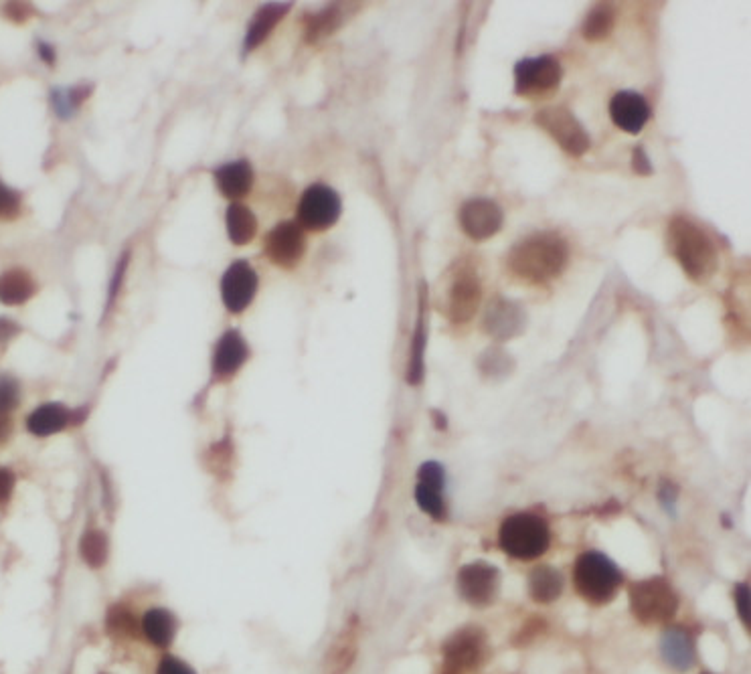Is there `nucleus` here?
Returning a JSON list of instances; mask_svg holds the SVG:
<instances>
[{
  "label": "nucleus",
  "mask_w": 751,
  "mask_h": 674,
  "mask_svg": "<svg viewBox=\"0 0 751 674\" xmlns=\"http://www.w3.org/2000/svg\"><path fill=\"white\" fill-rule=\"evenodd\" d=\"M446 666L456 674L464 670H476L488 658V638L484 630L476 626H466L454 632L444 642Z\"/></svg>",
  "instance_id": "nucleus-9"
},
{
  "label": "nucleus",
  "mask_w": 751,
  "mask_h": 674,
  "mask_svg": "<svg viewBox=\"0 0 751 674\" xmlns=\"http://www.w3.org/2000/svg\"><path fill=\"white\" fill-rule=\"evenodd\" d=\"M733 598L737 604V614L743 622V626L749 630L751 626V589L747 583H737L733 589Z\"/></svg>",
  "instance_id": "nucleus-34"
},
{
  "label": "nucleus",
  "mask_w": 751,
  "mask_h": 674,
  "mask_svg": "<svg viewBox=\"0 0 751 674\" xmlns=\"http://www.w3.org/2000/svg\"><path fill=\"white\" fill-rule=\"evenodd\" d=\"M660 654H662V660L669 664L671 668H675L679 672L691 670L693 664H695V658H697L693 634L683 626L664 630V634L660 638Z\"/></svg>",
  "instance_id": "nucleus-18"
},
{
  "label": "nucleus",
  "mask_w": 751,
  "mask_h": 674,
  "mask_svg": "<svg viewBox=\"0 0 751 674\" xmlns=\"http://www.w3.org/2000/svg\"><path fill=\"white\" fill-rule=\"evenodd\" d=\"M341 197L326 185H312L304 191L298 203L300 227L310 231H324L341 217Z\"/></svg>",
  "instance_id": "nucleus-7"
},
{
  "label": "nucleus",
  "mask_w": 751,
  "mask_h": 674,
  "mask_svg": "<svg viewBox=\"0 0 751 674\" xmlns=\"http://www.w3.org/2000/svg\"><path fill=\"white\" fill-rule=\"evenodd\" d=\"M616 25V11L610 5H600L596 7L586 23H583V37L590 41H600L606 39Z\"/></svg>",
  "instance_id": "nucleus-29"
},
{
  "label": "nucleus",
  "mask_w": 751,
  "mask_h": 674,
  "mask_svg": "<svg viewBox=\"0 0 751 674\" xmlns=\"http://www.w3.org/2000/svg\"><path fill=\"white\" fill-rule=\"evenodd\" d=\"M456 589L466 604L486 608L500 592V571L490 563H468L458 571Z\"/></svg>",
  "instance_id": "nucleus-8"
},
{
  "label": "nucleus",
  "mask_w": 751,
  "mask_h": 674,
  "mask_svg": "<svg viewBox=\"0 0 751 674\" xmlns=\"http://www.w3.org/2000/svg\"><path fill=\"white\" fill-rule=\"evenodd\" d=\"M434 417H436V426L440 428V424H442V430H444V428H446V417H444V413L434 411Z\"/></svg>",
  "instance_id": "nucleus-41"
},
{
  "label": "nucleus",
  "mask_w": 751,
  "mask_h": 674,
  "mask_svg": "<svg viewBox=\"0 0 751 674\" xmlns=\"http://www.w3.org/2000/svg\"><path fill=\"white\" fill-rule=\"evenodd\" d=\"M140 630L152 646L169 648L177 636V618L164 608H150L140 622Z\"/></svg>",
  "instance_id": "nucleus-22"
},
{
  "label": "nucleus",
  "mask_w": 751,
  "mask_h": 674,
  "mask_svg": "<svg viewBox=\"0 0 751 674\" xmlns=\"http://www.w3.org/2000/svg\"><path fill=\"white\" fill-rule=\"evenodd\" d=\"M341 23V11L339 7H330L314 17L308 19V25H306V39L308 41H318L322 39L324 35H330L332 31H335Z\"/></svg>",
  "instance_id": "nucleus-30"
},
{
  "label": "nucleus",
  "mask_w": 751,
  "mask_h": 674,
  "mask_svg": "<svg viewBox=\"0 0 751 674\" xmlns=\"http://www.w3.org/2000/svg\"><path fill=\"white\" fill-rule=\"evenodd\" d=\"M610 116L620 130L628 134H638L650 118V108L640 94L624 90L612 98Z\"/></svg>",
  "instance_id": "nucleus-17"
},
{
  "label": "nucleus",
  "mask_w": 751,
  "mask_h": 674,
  "mask_svg": "<svg viewBox=\"0 0 751 674\" xmlns=\"http://www.w3.org/2000/svg\"><path fill=\"white\" fill-rule=\"evenodd\" d=\"M21 211V195L0 183V219H15Z\"/></svg>",
  "instance_id": "nucleus-33"
},
{
  "label": "nucleus",
  "mask_w": 751,
  "mask_h": 674,
  "mask_svg": "<svg viewBox=\"0 0 751 674\" xmlns=\"http://www.w3.org/2000/svg\"><path fill=\"white\" fill-rule=\"evenodd\" d=\"M306 251V237L298 223L284 221L266 235V254L280 268H294Z\"/></svg>",
  "instance_id": "nucleus-13"
},
{
  "label": "nucleus",
  "mask_w": 751,
  "mask_h": 674,
  "mask_svg": "<svg viewBox=\"0 0 751 674\" xmlns=\"http://www.w3.org/2000/svg\"><path fill=\"white\" fill-rule=\"evenodd\" d=\"M227 233L235 245H245L254 239L258 231L256 215L241 203H233L225 215Z\"/></svg>",
  "instance_id": "nucleus-27"
},
{
  "label": "nucleus",
  "mask_w": 751,
  "mask_h": 674,
  "mask_svg": "<svg viewBox=\"0 0 751 674\" xmlns=\"http://www.w3.org/2000/svg\"><path fill=\"white\" fill-rule=\"evenodd\" d=\"M13 488H15V476L13 472L0 468V504L7 502L13 494Z\"/></svg>",
  "instance_id": "nucleus-38"
},
{
  "label": "nucleus",
  "mask_w": 751,
  "mask_h": 674,
  "mask_svg": "<svg viewBox=\"0 0 751 674\" xmlns=\"http://www.w3.org/2000/svg\"><path fill=\"white\" fill-rule=\"evenodd\" d=\"M11 432H13V421H11L9 413H0V444L9 440Z\"/></svg>",
  "instance_id": "nucleus-39"
},
{
  "label": "nucleus",
  "mask_w": 751,
  "mask_h": 674,
  "mask_svg": "<svg viewBox=\"0 0 751 674\" xmlns=\"http://www.w3.org/2000/svg\"><path fill=\"white\" fill-rule=\"evenodd\" d=\"M215 181L223 197L241 199L254 185V168L245 160L229 162L215 171Z\"/></svg>",
  "instance_id": "nucleus-20"
},
{
  "label": "nucleus",
  "mask_w": 751,
  "mask_h": 674,
  "mask_svg": "<svg viewBox=\"0 0 751 674\" xmlns=\"http://www.w3.org/2000/svg\"><path fill=\"white\" fill-rule=\"evenodd\" d=\"M569 258L567 243L553 231H539L519 241L509 251V270L531 284H545L557 278Z\"/></svg>",
  "instance_id": "nucleus-1"
},
{
  "label": "nucleus",
  "mask_w": 751,
  "mask_h": 674,
  "mask_svg": "<svg viewBox=\"0 0 751 674\" xmlns=\"http://www.w3.org/2000/svg\"><path fill=\"white\" fill-rule=\"evenodd\" d=\"M658 496H660V502H662L664 511H669V513L673 515V513H675V507H677V500H679V492H677V488H675L671 482H662Z\"/></svg>",
  "instance_id": "nucleus-36"
},
{
  "label": "nucleus",
  "mask_w": 751,
  "mask_h": 674,
  "mask_svg": "<svg viewBox=\"0 0 751 674\" xmlns=\"http://www.w3.org/2000/svg\"><path fill=\"white\" fill-rule=\"evenodd\" d=\"M79 555H81L83 561H86L94 569L104 567L106 561H108V555H110L108 537L102 531H96V529L88 531L79 541Z\"/></svg>",
  "instance_id": "nucleus-28"
},
{
  "label": "nucleus",
  "mask_w": 751,
  "mask_h": 674,
  "mask_svg": "<svg viewBox=\"0 0 751 674\" xmlns=\"http://www.w3.org/2000/svg\"><path fill=\"white\" fill-rule=\"evenodd\" d=\"M705 674H709V672H705Z\"/></svg>",
  "instance_id": "nucleus-43"
},
{
  "label": "nucleus",
  "mask_w": 751,
  "mask_h": 674,
  "mask_svg": "<svg viewBox=\"0 0 751 674\" xmlns=\"http://www.w3.org/2000/svg\"><path fill=\"white\" fill-rule=\"evenodd\" d=\"M290 5H266L256 13L247 27V37H245V51H252L258 45L264 43V39L274 31V27L282 21V17L288 13Z\"/></svg>",
  "instance_id": "nucleus-25"
},
{
  "label": "nucleus",
  "mask_w": 751,
  "mask_h": 674,
  "mask_svg": "<svg viewBox=\"0 0 751 674\" xmlns=\"http://www.w3.org/2000/svg\"><path fill=\"white\" fill-rule=\"evenodd\" d=\"M444 488H446V470L440 462H424L417 470V484H415V502L426 515H430L436 521L446 519V500H444Z\"/></svg>",
  "instance_id": "nucleus-12"
},
{
  "label": "nucleus",
  "mask_w": 751,
  "mask_h": 674,
  "mask_svg": "<svg viewBox=\"0 0 751 674\" xmlns=\"http://www.w3.org/2000/svg\"><path fill=\"white\" fill-rule=\"evenodd\" d=\"M498 543L509 557L519 561H535L543 557L551 545V529L539 515L517 513L503 521Z\"/></svg>",
  "instance_id": "nucleus-4"
},
{
  "label": "nucleus",
  "mask_w": 751,
  "mask_h": 674,
  "mask_svg": "<svg viewBox=\"0 0 751 674\" xmlns=\"http://www.w3.org/2000/svg\"><path fill=\"white\" fill-rule=\"evenodd\" d=\"M535 124L571 156H581L590 150L588 130L563 106L543 108L535 116Z\"/></svg>",
  "instance_id": "nucleus-6"
},
{
  "label": "nucleus",
  "mask_w": 751,
  "mask_h": 674,
  "mask_svg": "<svg viewBox=\"0 0 751 674\" xmlns=\"http://www.w3.org/2000/svg\"><path fill=\"white\" fill-rule=\"evenodd\" d=\"M426 284L422 288L420 298V310H417V324H415V336L411 345V359L407 369V381L411 385H420L424 379V353H426V341H428V304H426Z\"/></svg>",
  "instance_id": "nucleus-21"
},
{
  "label": "nucleus",
  "mask_w": 751,
  "mask_h": 674,
  "mask_svg": "<svg viewBox=\"0 0 751 674\" xmlns=\"http://www.w3.org/2000/svg\"><path fill=\"white\" fill-rule=\"evenodd\" d=\"M630 610L644 626L669 624L679 612V596L662 577H646L630 585Z\"/></svg>",
  "instance_id": "nucleus-5"
},
{
  "label": "nucleus",
  "mask_w": 751,
  "mask_h": 674,
  "mask_svg": "<svg viewBox=\"0 0 751 674\" xmlns=\"http://www.w3.org/2000/svg\"><path fill=\"white\" fill-rule=\"evenodd\" d=\"M136 630H140V624L128 612V608H112L108 612V632L122 634V636H134Z\"/></svg>",
  "instance_id": "nucleus-31"
},
{
  "label": "nucleus",
  "mask_w": 751,
  "mask_h": 674,
  "mask_svg": "<svg viewBox=\"0 0 751 674\" xmlns=\"http://www.w3.org/2000/svg\"><path fill=\"white\" fill-rule=\"evenodd\" d=\"M563 77V67L557 57L541 55L529 57L515 67V92L519 96L545 94L555 90Z\"/></svg>",
  "instance_id": "nucleus-10"
},
{
  "label": "nucleus",
  "mask_w": 751,
  "mask_h": 674,
  "mask_svg": "<svg viewBox=\"0 0 751 674\" xmlns=\"http://www.w3.org/2000/svg\"><path fill=\"white\" fill-rule=\"evenodd\" d=\"M258 292V274L247 262H235L229 266L221 280V298L229 312L239 314Z\"/></svg>",
  "instance_id": "nucleus-14"
},
{
  "label": "nucleus",
  "mask_w": 751,
  "mask_h": 674,
  "mask_svg": "<svg viewBox=\"0 0 751 674\" xmlns=\"http://www.w3.org/2000/svg\"><path fill=\"white\" fill-rule=\"evenodd\" d=\"M15 332H17V326H15L11 320L0 318V343L9 341Z\"/></svg>",
  "instance_id": "nucleus-40"
},
{
  "label": "nucleus",
  "mask_w": 751,
  "mask_h": 674,
  "mask_svg": "<svg viewBox=\"0 0 751 674\" xmlns=\"http://www.w3.org/2000/svg\"><path fill=\"white\" fill-rule=\"evenodd\" d=\"M41 55H43V57H47V61H53V57H55V55H53V51H51V49H49L47 45H43V43H41Z\"/></svg>",
  "instance_id": "nucleus-42"
},
{
  "label": "nucleus",
  "mask_w": 751,
  "mask_h": 674,
  "mask_svg": "<svg viewBox=\"0 0 751 674\" xmlns=\"http://www.w3.org/2000/svg\"><path fill=\"white\" fill-rule=\"evenodd\" d=\"M529 592L537 604H551L563 592V575L551 565H539L531 571Z\"/></svg>",
  "instance_id": "nucleus-24"
},
{
  "label": "nucleus",
  "mask_w": 751,
  "mask_h": 674,
  "mask_svg": "<svg viewBox=\"0 0 751 674\" xmlns=\"http://www.w3.org/2000/svg\"><path fill=\"white\" fill-rule=\"evenodd\" d=\"M19 399H21L19 383L9 375H0V413L13 411L19 405Z\"/></svg>",
  "instance_id": "nucleus-32"
},
{
  "label": "nucleus",
  "mask_w": 751,
  "mask_h": 674,
  "mask_svg": "<svg viewBox=\"0 0 751 674\" xmlns=\"http://www.w3.org/2000/svg\"><path fill=\"white\" fill-rule=\"evenodd\" d=\"M71 415L73 413L61 403H45L29 415L27 428L33 436H53L69 426Z\"/></svg>",
  "instance_id": "nucleus-23"
},
{
  "label": "nucleus",
  "mask_w": 751,
  "mask_h": 674,
  "mask_svg": "<svg viewBox=\"0 0 751 674\" xmlns=\"http://www.w3.org/2000/svg\"><path fill=\"white\" fill-rule=\"evenodd\" d=\"M460 227L462 231L476 241L496 235L503 227V211L490 199H470L460 209Z\"/></svg>",
  "instance_id": "nucleus-15"
},
{
  "label": "nucleus",
  "mask_w": 751,
  "mask_h": 674,
  "mask_svg": "<svg viewBox=\"0 0 751 674\" xmlns=\"http://www.w3.org/2000/svg\"><path fill=\"white\" fill-rule=\"evenodd\" d=\"M37 286L35 280L23 270H9L0 276V302L17 306L33 298Z\"/></svg>",
  "instance_id": "nucleus-26"
},
{
  "label": "nucleus",
  "mask_w": 751,
  "mask_h": 674,
  "mask_svg": "<svg viewBox=\"0 0 751 674\" xmlns=\"http://www.w3.org/2000/svg\"><path fill=\"white\" fill-rule=\"evenodd\" d=\"M482 302V284L472 268H460L454 272V280L448 288V318L454 324L468 322Z\"/></svg>",
  "instance_id": "nucleus-11"
},
{
  "label": "nucleus",
  "mask_w": 751,
  "mask_h": 674,
  "mask_svg": "<svg viewBox=\"0 0 751 674\" xmlns=\"http://www.w3.org/2000/svg\"><path fill=\"white\" fill-rule=\"evenodd\" d=\"M525 310L507 298H496L484 318V328L498 341H509L517 336L525 326Z\"/></svg>",
  "instance_id": "nucleus-16"
},
{
  "label": "nucleus",
  "mask_w": 751,
  "mask_h": 674,
  "mask_svg": "<svg viewBox=\"0 0 751 674\" xmlns=\"http://www.w3.org/2000/svg\"><path fill=\"white\" fill-rule=\"evenodd\" d=\"M247 357H249V349L243 341V336L237 330H227L215 347L213 375L217 379L233 377L243 367Z\"/></svg>",
  "instance_id": "nucleus-19"
},
{
  "label": "nucleus",
  "mask_w": 751,
  "mask_h": 674,
  "mask_svg": "<svg viewBox=\"0 0 751 674\" xmlns=\"http://www.w3.org/2000/svg\"><path fill=\"white\" fill-rule=\"evenodd\" d=\"M666 245L671 254L695 284H703L713 278L719 268L717 247L709 233L687 217H675L666 229Z\"/></svg>",
  "instance_id": "nucleus-2"
},
{
  "label": "nucleus",
  "mask_w": 751,
  "mask_h": 674,
  "mask_svg": "<svg viewBox=\"0 0 751 674\" xmlns=\"http://www.w3.org/2000/svg\"><path fill=\"white\" fill-rule=\"evenodd\" d=\"M573 581L583 600L594 606H606L618 594L622 585V571L608 555L588 551L577 557Z\"/></svg>",
  "instance_id": "nucleus-3"
},
{
  "label": "nucleus",
  "mask_w": 751,
  "mask_h": 674,
  "mask_svg": "<svg viewBox=\"0 0 751 674\" xmlns=\"http://www.w3.org/2000/svg\"><path fill=\"white\" fill-rule=\"evenodd\" d=\"M632 166H634V171L640 173V175H652V164H650L644 148H640V146L634 148V152H632Z\"/></svg>",
  "instance_id": "nucleus-37"
},
{
  "label": "nucleus",
  "mask_w": 751,
  "mask_h": 674,
  "mask_svg": "<svg viewBox=\"0 0 751 674\" xmlns=\"http://www.w3.org/2000/svg\"><path fill=\"white\" fill-rule=\"evenodd\" d=\"M156 674H197L191 664L179 656H164L156 668Z\"/></svg>",
  "instance_id": "nucleus-35"
}]
</instances>
